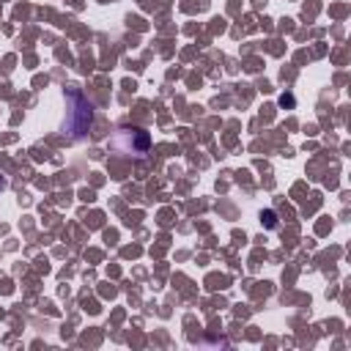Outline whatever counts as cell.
Wrapping results in <instances>:
<instances>
[{
    "instance_id": "cell-2",
    "label": "cell",
    "mask_w": 351,
    "mask_h": 351,
    "mask_svg": "<svg viewBox=\"0 0 351 351\" xmlns=\"http://www.w3.org/2000/svg\"><path fill=\"white\" fill-rule=\"evenodd\" d=\"M115 148L123 151V154H137V156H143L145 148H148V134H145L143 129H137V126H123V129H118V134H115Z\"/></svg>"
},
{
    "instance_id": "cell-1",
    "label": "cell",
    "mask_w": 351,
    "mask_h": 351,
    "mask_svg": "<svg viewBox=\"0 0 351 351\" xmlns=\"http://www.w3.org/2000/svg\"><path fill=\"white\" fill-rule=\"evenodd\" d=\"M93 123V104L82 96V90L71 88L69 90V115H66V123L63 129L71 134V137H82Z\"/></svg>"
}]
</instances>
